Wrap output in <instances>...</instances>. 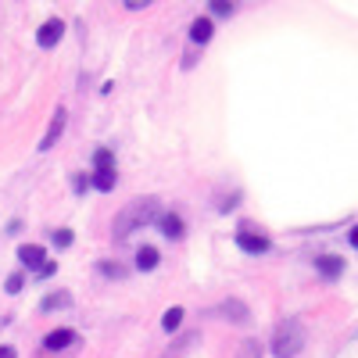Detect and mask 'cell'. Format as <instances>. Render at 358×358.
Here are the masks:
<instances>
[{
    "instance_id": "6da1fadb",
    "label": "cell",
    "mask_w": 358,
    "mask_h": 358,
    "mask_svg": "<svg viewBox=\"0 0 358 358\" xmlns=\"http://www.w3.org/2000/svg\"><path fill=\"white\" fill-rule=\"evenodd\" d=\"M158 215H162L158 197H140V201H133L129 208H122V212L115 215V226H111L115 241H126V236H129L133 229H143V226L158 222Z\"/></svg>"
},
{
    "instance_id": "7a4b0ae2",
    "label": "cell",
    "mask_w": 358,
    "mask_h": 358,
    "mask_svg": "<svg viewBox=\"0 0 358 358\" xmlns=\"http://www.w3.org/2000/svg\"><path fill=\"white\" fill-rule=\"evenodd\" d=\"M305 326H301V319H283L280 326H276V334H273V355L276 358H294V355H301V348H305Z\"/></svg>"
},
{
    "instance_id": "3957f363",
    "label": "cell",
    "mask_w": 358,
    "mask_h": 358,
    "mask_svg": "<svg viewBox=\"0 0 358 358\" xmlns=\"http://www.w3.org/2000/svg\"><path fill=\"white\" fill-rule=\"evenodd\" d=\"M65 36V25H62V18H50V22H43L40 25V33H36V43L47 50V47H57V40Z\"/></svg>"
},
{
    "instance_id": "277c9868",
    "label": "cell",
    "mask_w": 358,
    "mask_h": 358,
    "mask_svg": "<svg viewBox=\"0 0 358 358\" xmlns=\"http://www.w3.org/2000/svg\"><path fill=\"white\" fill-rule=\"evenodd\" d=\"M65 122H69V115H65L62 108H57V115L50 118V126H47V133H43V140L36 143V147H40V151H50V147L57 143V136H62V133H65Z\"/></svg>"
},
{
    "instance_id": "5b68a950",
    "label": "cell",
    "mask_w": 358,
    "mask_h": 358,
    "mask_svg": "<svg viewBox=\"0 0 358 358\" xmlns=\"http://www.w3.org/2000/svg\"><path fill=\"white\" fill-rule=\"evenodd\" d=\"M236 248L248 251V255H265V251H268V241H265L262 233H248V229H241V233H236Z\"/></svg>"
},
{
    "instance_id": "8992f818",
    "label": "cell",
    "mask_w": 358,
    "mask_h": 358,
    "mask_svg": "<svg viewBox=\"0 0 358 358\" xmlns=\"http://www.w3.org/2000/svg\"><path fill=\"white\" fill-rule=\"evenodd\" d=\"M18 262L25 268H36V273H40V268L47 265V251L40 244H25V248H18Z\"/></svg>"
},
{
    "instance_id": "52a82bcc",
    "label": "cell",
    "mask_w": 358,
    "mask_h": 358,
    "mask_svg": "<svg viewBox=\"0 0 358 358\" xmlns=\"http://www.w3.org/2000/svg\"><path fill=\"white\" fill-rule=\"evenodd\" d=\"M76 341H79L76 330H54V334L43 337V348H47V351H65V348H72Z\"/></svg>"
},
{
    "instance_id": "ba28073f",
    "label": "cell",
    "mask_w": 358,
    "mask_h": 358,
    "mask_svg": "<svg viewBox=\"0 0 358 358\" xmlns=\"http://www.w3.org/2000/svg\"><path fill=\"white\" fill-rule=\"evenodd\" d=\"M219 312H222V319H229V322H248V319H251L248 305H244V301H236V297L222 301V305H219Z\"/></svg>"
},
{
    "instance_id": "9c48e42d",
    "label": "cell",
    "mask_w": 358,
    "mask_h": 358,
    "mask_svg": "<svg viewBox=\"0 0 358 358\" xmlns=\"http://www.w3.org/2000/svg\"><path fill=\"white\" fill-rule=\"evenodd\" d=\"M315 268L326 276V280H337L341 273H344V258H334V255H322V258H315Z\"/></svg>"
},
{
    "instance_id": "30bf717a",
    "label": "cell",
    "mask_w": 358,
    "mask_h": 358,
    "mask_svg": "<svg viewBox=\"0 0 358 358\" xmlns=\"http://www.w3.org/2000/svg\"><path fill=\"white\" fill-rule=\"evenodd\" d=\"M197 341H201V334H197V330L183 334V337H179V341H176V344H172V348L165 351V358H179V355H187V351H190V348H194Z\"/></svg>"
},
{
    "instance_id": "8fae6325",
    "label": "cell",
    "mask_w": 358,
    "mask_h": 358,
    "mask_svg": "<svg viewBox=\"0 0 358 358\" xmlns=\"http://www.w3.org/2000/svg\"><path fill=\"white\" fill-rule=\"evenodd\" d=\"M212 33H215L212 18H197V22L190 25V40H194V43H208V40H212Z\"/></svg>"
},
{
    "instance_id": "7c38bea8",
    "label": "cell",
    "mask_w": 358,
    "mask_h": 358,
    "mask_svg": "<svg viewBox=\"0 0 358 358\" xmlns=\"http://www.w3.org/2000/svg\"><path fill=\"white\" fill-rule=\"evenodd\" d=\"M158 226H162V233L169 236V241H179V236H183V219L179 215H158Z\"/></svg>"
},
{
    "instance_id": "4fadbf2b",
    "label": "cell",
    "mask_w": 358,
    "mask_h": 358,
    "mask_svg": "<svg viewBox=\"0 0 358 358\" xmlns=\"http://www.w3.org/2000/svg\"><path fill=\"white\" fill-rule=\"evenodd\" d=\"M72 305V297L65 290H57V294H47L43 301H40V312H54V308H69Z\"/></svg>"
},
{
    "instance_id": "5bb4252c",
    "label": "cell",
    "mask_w": 358,
    "mask_h": 358,
    "mask_svg": "<svg viewBox=\"0 0 358 358\" xmlns=\"http://www.w3.org/2000/svg\"><path fill=\"white\" fill-rule=\"evenodd\" d=\"M90 187H97V190H115V169H101V172H94V179H90Z\"/></svg>"
},
{
    "instance_id": "9a60e30c",
    "label": "cell",
    "mask_w": 358,
    "mask_h": 358,
    "mask_svg": "<svg viewBox=\"0 0 358 358\" xmlns=\"http://www.w3.org/2000/svg\"><path fill=\"white\" fill-rule=\"evenodd\" d=\"M155 265H158V251L155 248H140V255H136V268H140V273H151Z\"/></svg>"
},
{
    "instance_id": "2e32d148",
    "label": "cell",
    "mask_w": 358,
    "mask_h": 358,
    "mask_svg": "<svg viewBox=\"0 0 358 358\" xmlns=\"http://www.w3.org/2000/svg\"><path fill=\"white\" fill-rule=\"evenodd\" d=\"M179 322H183V308H169L165 312V319H162V326L172 334V330H179Z\"/></svg>"
},
{
    "instance_id": "e0dca14e",
    "label": "cell",
    "mask_w": 358,
    "mask_h": 358,
    "mask_svg": "<svg viewBox=\"0 0 358 358\" xmlns=\"http://www.w3.org/2000/svg\"><path fill=\"white\" fill-rule=\"evenodd\" d=\"M101 273H104V276H115V280H126V265H118V262H101Z\"/></svg>"
},
{
    "instance_id": "ac0fdd59",
    "label": "cell",
    "mask_w": 358,
    "mask_h": 358,
    "mask_svg": "<svg viewBox=\"0 0 358 358\" xmlns=\"http://www.w3.org/2000/svg\"><path fill=\"white\" fill-rule=\"evenodd\" d=\"M94 165H97V172H101V169H115V165H111V151H108V147H101V151L94 155Z\"/></svg>"
},
{
    "instance_id": "d6986e66",
    "label": "cell",
    "mask_w": 358,
    "mask_h": 358,
    "mask_svg": "<svg viewBox=\"0 0 358 358\" xmlns=\"http://www.w3.org/2000/svg\"><path fill=\"white\" fill-rule=\"evenodd\" d=\"M50 241H54V248H69V244H72V233H69V229H54Z\"/></svg>"
},
{
    "instance_id": "ffe728a7",
    "label": "cell",
    "mask_w": 358,
    "mask_h": 358,
    "mask_svg": "<svg viewBox=\"0 0 358 358\" xmlns=\"http://www.w3.org/2000/svg\"><path fill=\"white\" fill-rule=\"evenodd\" d=\"M241 358H262V344H258V341H244Z\"/></svg>"
},
{
    "instance_id": "44dd1931",
    "label": "cell",
    "mask_w": 358,
    "mask_h": 358,
    "mask_svg": "<svg viewBox=\"0 0 358 358\" xmlns=\"http://www.w3.org/2000/svg\"><path fill=\"white\" fill-rule=\"evenodd\" d=\"M212 15H233V4H229V0H215V4H212Z\"/></svg>"
},
{
    "instance_id": "7402d4cb",
    "label": "cell",
    "mask_w": 358,
    "mask_h": 358,
    "mask_svg": "<svg viewBox=\"0 0 358 358\" xmlns=\"http://www.w3.org/2000/svg\"><path fill=\"white\" fill-rule=\"evenodd\" d=\"M4 290H8V294H18V290H22V276H18V273L8 276V287H4Z\"/></svg>"
},
{
    "instance_id": "603a6c76",
    "label": "cell",
    "mask_w": 358,
    "mask_h": 358,
    "mask_svg": "<svg viewBox=\"0 0 358 358\" xmlns=\"http://www.w3.org/2000/svg\"><path fill=\"white\" fill-rule=\"evenodd\" d=\"M72 187H76V190H79V194H83V190H86V187H90V179H83V176H76V179H72Z\"/></svg>"
}]
</instances>
